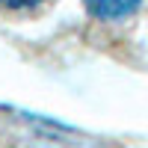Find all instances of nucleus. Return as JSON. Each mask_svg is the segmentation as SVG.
Returning <instances> with one entry per match:
<instances>
[{"label": "nucleus", "instance_id": "f257e3e1", "mask_svg": "<svg viewBox=\"0 0 148 148\" xmlns=\"http://www.w3.org/2000/svg\"><path fill=\"white\" fill-rule=\"evenodd\" d=\"M83 6L98 21H121L130 18L142 6V0H83Z\"/></svg>", "mask_w": 148, "mask_h": 148}, {"label": "nucleus", "instance_id": "f03ea898", "mask_svg": "<svg viewBox=\"0 0 148 148\" xmlns=\"http://www.w3.org/2000/svg\"><path fill=\"white\" fill-rule=\"evenodd\" d=\"M42 0H0V9L6 12H27V9H36Z\"/></svg>", "mask_w": 148, "mask_h": 148}]
</instances>
